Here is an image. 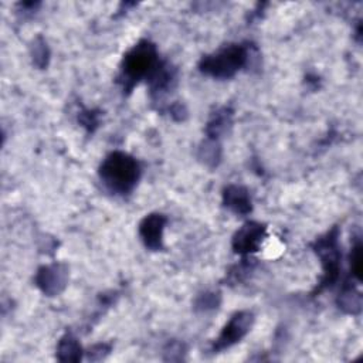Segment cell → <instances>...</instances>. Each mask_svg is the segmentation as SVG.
Segmentation results:
<instances>
[{
    "label": "cell",
    "mask_w": 363,
    "mask_h": 363,
    "mask_svg": "<svg viewBox=\"0 0 363 363\" xmlns=\"http://www.w3.org/2000/svg\"><path fill=\"white\" fill-rule=\"evenodd\" d=\"M159 64L156 45L149 40H140L123 54L118 82L123 91L130 92L142 79H147Z\"/></svg>",
    "instance_id": "7a4b0ae2"
},
{
    "label": "cell",
    "mask_w": 363,
    "mask_h": 363,
    "mask_svg": "<svg viewBox=\"0 0 363 363\" xmlns=\"http://www.w3.org/2000/svg\"><path fill=\"white\" fill-rule=\"evenodd\" d=\"M220 303H221L220 292L204 291L196 296L193 306L197 312H208V311L217 309L220 306Z\"/></svg>",
    "instance_id": "2e32d148"
},
{
    "label": "cell",
    "mask_w": 363,
    "mask_h": 363,
    "mask_svg": "<svg viewBox=\"0 0 363 363\" xmlns=\"http://www.w3.org/2000/svg\"><path fill=\"white\" fill-rule=\"evenodd\" d=\"M85 354L78 337L72 332H65L57 342V360L77 363Z\"/></svg>",
    "instance_id": "7c38bea8"
},
{
    "label": "cell",
    "mask_w": 363,
    "mask_h": 363,
    "mask_svg": "<svg viewBox=\"0 0 363 363\" xmlns=\"http://www.w3.org/2000/svg\"><path fill=\"white\" fill-rule=\"evenodd\" d=\"M223 206L237 216H247L252 211L250 191L240 184H228L223 190Z\"/></svg>",
    "instance_id": "30bf717a"
},
{
    "label": "cell",
    "mask_w": 363,
    "mask_h": 363,
    "mask_svg": "<svg viewBox=\"0 0 363 363\" xmlns=\"http://www.w3.org/2000/svg\"><path fill=\"white\" fill-rule=\"evenodd\" d=\"M78 122L88 133H92L101 123V112L98 109H82L78 113Z\"/></svg>",
    "instance_id": "ac0fdd59"
},
{
    "label": "cell",
    "mask_w": 363,
    "mask_h": 363,
    "mask_svg": "<svg viewBox=\"0 0 363 363\" xmlns=\"http://www.w3.org/2000/svg\"><path fill=\"white\" fill-rule=\"evenodd\" d=\"M167 223V217L162 213L146 214L139 225L138 233L143 245L150 251L163 250V233Z\"/></svg>",
    "instance_id": "ba28073f"
},
{
    "label": "cell",
    "mask_w": 363,
    "mask_h": 363,
    "mask_svg": "<svg viewBox=\"0 0 363 363\" xmlns=\"http://www.w3.org/2000/svg\"><path fill=\"white\" fill-rule=\"evenodd\" d=\"M112 350V346L109 343H96L92 345L86 352H85V357L86 360L91 362H99L104 360Z\"/></svg>",
    "instance_id": "ffe728a7"
},
{
    "label": "cell",
    "mask_w": 363,
    "mask_h": 363,
    "mask_svg": "<svg viewBox=\"0 0 363 363\" xmlns=\"http://www.w3.org/2000/svg\"><path fill=\"white\" fill-rule=\"evenodd\" d=\"M164 360H183L186 354L184 345L180 342H169L164 347Z\"/></svg>",
    "instance_id": "44dd1931"
},
{
    "label": "cell",
    "mask_w": 363,
    "mask_h": 363,
    "mask_svg": "<svg viewBox=\"0 0 363 363\" xmlns=\"http://www.w3.org/2000/svg\"><path fill=\"white\" fill-rule=\"evenodd\" d=\"M102 184L113 194L126 196L138 186L142 167L129 153L113 150L105 156L98 169Z\"/></svg>",
    "instance_id": "6da1fadb"
},
{
    "label": "cell",
    "mask_w": 363,
    "mask_h": 363,
    "mask_svg": "<svg viewBox=\"0 0 363 363\" xmlns=\"http://www.w3.org/2000/svg\"><path fill=\"white\" fill-rule=\"evenodd\" d=\"M337 308L349 315H359L362 312V294L352 284H345L336 298Z\"/></svg>",
    "instance_id": "4fadbf2b"
},
{
    "label": "cell",
    "mask_w": 363,
    "mask_h": 363,
    "mask_svg": "<svg viewBox=\"0 0 363 363\" xmlns=\"http://www.w3.org/2000/svg\"><path fill=\"white\" fill-rule=\"evenodd\" d=\"M197 157L203 164H206L210 169H214L221 162V145L218 140L214 139H206L197 152Z\"/></svg>",
    "instance_id": "5bb4252c"
},
{
    "label": "cell",
    "mask_w": 363,
    "mask_h": 363,
    "mask_svg": "<svg viewBox=\"0 0 363 363\" xmlns=\"http://www.w3.org/2000/svg\"><path fill=\"white\" fill-rule=\"evenodd\" d=\"M252 268H254V259H248L245 257L242 261H240L238 264L231 267V269L227 272L228 282H231V284L242 282L248 277V272L252 271Z\"/></svg>",
    "instance_id": "e0dca14e"
},
{
    "label": "cell",
    "mask_w": 363,
    "mask_h": 363,
    "mask_svg": "<svg viewBox=\"0 0 363 363\" xmlns=\"http://www.w3.org/2000/svg\"><path fill=\"white\" fill-rule=\"evenodd\" d=\"M267 238V225L258 221L244 223L233 235L231 248L235 254L248 257L262 247Z\"/></svg>",
    "instance_id": "8992f818"
},
{
    "label": "cell",
    "mask_w": 363,
    "mask_h": 363,
    "mask_svg": "<svg viewBox=\"0 0 363 363\" xmlns=\"http://www.w3.org/2000/svg\"><path fill=\"white\" fill-rule=\"evenodd\" d=\"M363 257H362V242L356 240V242L350 248V272L356 281H362L363 271Z\"/></svg>",
    "instance_id": "d6986e66"
},
{
    "label": "cell",
    "mask_w": 363,
    "mask_h": 363,
    "mask_svg": "<svg viewBox=\"0 0 363 363\" xmlns=\"http://www.w3.org/2000/svg\"><path fill=\"white\" fill-rule=\"evenodd\" d=\"M30 55H31L33 64L37 68L44 69V68L48 67L51 52H50V48H48V44H47L45 38L43 35H37L33 40V43L30 45Z\"/></svg>",
    "instance_id": "9a60e30c"
},
{
    "label": "cell",
    "mask_w": 363,
    "mask_h": 363,
    "mask_svg": "<svg viewBox=\"0 0 363 363\" xmlns=\"http://www.w3.org/2000/svg\"><path fill=\"white\" fill-rule=\"evenodd\" d=\"M234 111L231 106H220L214 112H211L207 123H206V135L208 139L218 140L221 136L230 132L233 128Z\"/></svg>",
    "instance_id": "8fae6325"
},
{
    "label": "cell",
    "mask_w": 363,
    "mask_h": 363,
    "mask_svg": "<svg viewBox=\"0 0 363 363\" xmlns=\"http://www.w3.org/2000/svg\"><path fill=\"white\" fill-rule=\"evenodd\" d=\"M69 269L62 262L41 265L34 277L35 286L47 296L60 295L68 285Z\"/></svg>",
    "instance_id": "52a82bcc"
},
{
    "label": "cell",
    "mask_w": 363,
    "mask_h": 363,
    "mask_svg": "<svg viewBox=\"0 0 363 363\" xmlns=\"http://www.w3.org/2000/svg\"><path fill=\"white\" fill-rule=\"evenodd\" d=\"M254 322H255V316L251 311L235 312L230 318V320L224 325L220 335L214 339L211 345V352L220 353L237 345L238 342H241L247 336V333L251 330Z\"/></svg>",
    "instance_id": "5b68a950"
},
{
    "label": "cell",
    "mask_w": 363,
    "mask_h": 363,
    "mask_svg": "<svg viewBox=\"0 0 363 363\" xmlns=\"http://www.w3.org/2000/svg\"><path fill=\"white\" fill-rule=\"evenodd\" d=\"M315 254L320 259L322 277L315 289V294L332 288L340 275V244H339V227H332L323 235L318 237L312 244Z\"/></svg>",
    "instance_id": "277c9868"
},
{
    "label": "cell",
    "mask_w": 363,
    "mask_h": 363,
    "mask_svg": "<svg viewBox=\"0 0 363 363\" xmlns=\"http://www.w3.org/2000/svg\"><path fill=\"white\" fill-rule=\"evenodd\" d=\"M152 99H160L170 92L177 82V69L167 61H160L157 68L146 79Z\"/></svg>",
    "instance_id": "9c48e42d"
},
{
    "label": "cell",
    "mask_w": 363,
    "mask_h": 363,
    "mask_svg": "<svg viewBox=\"0 0 363 363\" xmlns=\"http://www.w3.org/2000/svg\"><path fill=\"white\" fill-rule=\"evenodd\" d=\"M252 57L251 44H228L216 52L203 55L199 61V71L216 79H230L244 67L250 65Z\"/></svg>",
    "instance_id": "3957f363"
},
{
    "label": "cell",
    "mask_w": 363,
    "mask_h": 363,
    "mask_svg": "<svg viewBox=\"0 0 363 363\" xmlns=\"http://www.w3.org/2000/svg\"><path fill=\"white\" fill-rule=\"evenodd\" d=\"M167 111H169V115L177 122H182L187 118V109L182 102H173L172 105H169Z\"/></svg>",
    "instance_id": "7402d4cb"
}]
</instances>
